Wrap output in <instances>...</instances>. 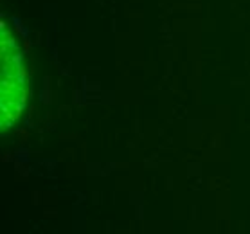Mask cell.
Returning <instances> with one entry per match:
<instances>
[{
	"label": "cell",
	"instance_id": "obj_1",
	"mask_svg": "<svg viewBox=\"0 0 250 234\" xmlns=\"http://www.w3.org/2000/svg\"><path fill=\"white\" fill-rule=\"evenodd\" d=\"M27 99V80L22 63V51L11 33L2 27V126L20 117Z\"/></svg>",
	"mask_w": 250,
	"mask_h": 234
}]
</instances>
